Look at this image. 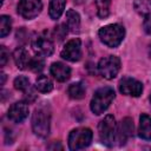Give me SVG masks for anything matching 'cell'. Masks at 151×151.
I'll list each match as a JSON object with an SVG mask.
<instances>
[{"instance_id": "cell-6", "label": "cell", "mask_w": 151, "mask_h": 151, "mask_svg": "<svg viewBox=\"0 0 151 151\" xmlns=\"http://www.w3.org/2000/svg\"><path fill=\"white\" fill-rule=\"evenodd\" d=\"M120 70V60L116 55H107L99 60L98 72L105 79H113Z\"/></svg>"}, {"instance_id": "cell-20", "label": "cell", "mask_w": 151, "mask_h": 151, "mask_svg": "<svg viewBox=\"0 0 151 151\" xmlns=\"http://www.w3.org/2000/svg\"><path fill=\"white\" fill-rule=\"evenodd\" d=\"M133 8L139 15L146 17L151 13V0H134Z\"/></svg>"}, {"instance_id": "cell-3", "label": "cell", "mask_w": 151, "mask_h": 151, "mask_svg": "<svg viewBox=\"0 0 151 151\" xmlns=\"http://www.w3.org/2000/svg\"><path fill=\"white\" fill-rule=\"evenodd\" d=\"M50 125H51V113L45 106L37 107L32 114V129L33 132L45 138L50 133Z\"/></svg>"}, {"instance_id": "cell-19", "label": "cell", "mask_w": 151, "mask_h": 151, "mask_svg": "<svg viewBox=\"0 0 151 151\" xmlns=\"http://www.w3.org/2000/svg\"><path fill=\"white\" fill-rule=\"evenodd\" d=\"M35 88L41 93H48L53 90V83L47 76H39L35 80Z\"/></svg>"}, {"instance_id": "cell-10", "label": "cell", "mask_w": 151, "mask_h": 151, "mask_svg": "<svg viewBox=\"0 0 151 151\" xmlns=\"http://www.w3.org/2000/svg\"><path fill=\"white\" fill-rule=\"evenodd\" d=\"M119 91L126 96L139 97L143 92V84L137 79L125 77L119 81Z\"/></svg>"}, {"instance_id": "cell-7", "label": "cell", "mask_w": 151, "mask_h": 151, "mask_svg": "<svg viewBox=\"0 0 151 151\" xmlns=\"http://www.w3.org/2000/svg\"><path fill=\"white\" fill-rule=\"evenodd\" d=\"M42 9L41 0H20L18 5V13L27 20L34 19Z\"/></svg>"}, {"instance_id": "cell-2", "label": "cell", "mask_w": 151, "mask_h": 151, "mask_svg": "<svg viewBox=\"0 0 151 151\" xmlns=\"http://www.w3.org/2000/svg\"><path fill=\"white\" fill-rule=\"evenodd\" d=\"M100 41L109 47H117L124 40L125 28L119 24H111L101 27L98 32Z\"/></svg>"}, {"instance_id": "cell-13", "label": "cell", "mask_w": 151, "mask_h": 151, "mask_svg": "<svg viewBox=\"0 0 151 151\" xmlns=\"http://www.w3.org/2000/svg\"><path fill=\"white\" fill-rule=\"evenodd\" d=\"M50 71H51V74L54 77V79H57L58 81H61V83L68 80L71 77V68L67 65H65L64 63H59V61L53 63L51 65Z\"/></svg>"}, {"instance_id": "cell-18", "label": "cell", "mask_w": 151, "mask_h": 151, "mask_svg": "<svg viewBox=\"0 0 151 151\" xmlns=\"http://www.w3.org/2000/svg\"><path fill=\"white\" fill-rule=\"evenodd\" d=\"M85 91H86L85 85L81 81H77V83H73L68 86L67 94L72 99H81L85 97Z\"/></svg>"}, {"instance_id": "cell-4", "label": "cell", "mask_w": 151, "mask_h": 151, "mask_svg": "<svg viewBox=\"0 0 151 151\" xmlns=\"http://www.w3.org/2000/svg\"><path fill=\"white\" fill-rule=\"evenodd\" d=\"M98 136L104 145L111 147L114 144L117 136V124L113 116L107 114L104 119L100 120L98 125Z\"/></svg>"}, {"instance_id": "cell-11", "label": "cell", "mask_w": 151, "mask_h": 151, "mask_svg": "<svg viewBox=\"0 0 151 151\" xmlns=\"http://www.w3.org/2000/svg\"><path fill=\"white\" fill-rule=\"evenodd\" d=\"M7 116L14 123H21V122H24L27 118V116H28V106H27V104L24 103V101L14 103L9 107Z\"/></svg>"}, {"instance_id": "cell-23", "label": "cell", "mask_w": 151, "mask_h": 151, "mask_svg": "<svg viewBox=\"0 0 151 151\" xmlns=\"http://www.w3.org/2000/svg\"><path fill=\"white\" fill-rule=\"evenodd\" d=\"M14 87L15 90L18 91H22V92H27L29 88H31V84H29V80L28 78L24 77V76H19L14 79Z\"/></svg>"}, {"instance_id": "cell-1", "label": "cell", "mask_w": 151, "mask_h": 151, "mask_svg": "<svg viewBox=\"0 0 151 151\" xmlns=\"http://www.w3.org/2000/svg\"><path fill=\"white\" fill-rule=\"evenodd\" d=\"M114 97H116V93L112 87L105 86V87L98 88L91 99V104H90L91 111L97 116L104 113L110 106V104L112 103V100L114 99Z\"/></svg>"}, {"instance_id": "cell-14", "label": "cell", "mask_w": 151, "mask_h": 151, "mask_svg": "<svg viewBox=\"0 0 151 151\" xmlns=\"http://www.w3.org/2000/svg\"><path fill=\"white\" fill-rule=\"evenodd\" d=\"M13 59H14V63L18 68L25 70V68L29 67L32 57L28 54V52L24 47H18L13 53Z\"/></svg>"}, {"instance_id": "cell-12", "label": "cell", "mask_w": 151, "mask_h": 151, "mask_svg": "<svg viewBox=\"0 0 151 151\" xmlns=\"http://www.w3.org/2000/svg\"><path fill=\"white\" fill-rule=\"evenodd\" d=\"M132 134H133V122L131 118H124L120 122V125L117 127L116 138H118L120 145H124L127 138L131 137Z\"/></svg>"}, {"instance_id": "cell-9", "label": "cell", "mask_w": 151, "mask_h": 151, "mask_svg": "<svg viewBox=\"0 0 151 151\" xmlns=\"http://www.w3.org/2000/svg\"><path fill=\"white\" fill-rule=\"evenodd\" d=\"M60 55L65 60L73 61V63L78 61L81 58V42H80V40L78 38H76V39L67 41L66 45L64 46V48L61 50Z\"/></svg>"}, {"instance_id": "cell-8", "label": "cell", "mask_w": 151, "mask_h": 151, "mask_svg": "<svg viewBox=\"0 0 151 151\" xmlns=\"http://www.w3.org/2000/svg\"><path fill=\"white\" fill-rule=\"evenodd\" d=\"M32 48L33 51L41 57H50L54 51V44L47 35L39 34L32 40Z\"/></svg>"}, {"instance_id": "cell-26", "label": "cell", "mask_w": 151, "mask_h": 151, "mask_svg": "<svg viewBox=\"0 0 151 151\" xmlns=\"http://www.w3.org/2000/svg\"><path fill=\"white\" fill-rule=\"evenodd\" d=\"M8 57H9V52L6 50V47L0 46V65H1V67H4L6 65Z\"/></svg>"}, {"instance_id": "cell-15", "label": "cell", "mask_w": 151, "mask_h": 151, "mask_svg": "<svg viewBox=\"0 0 151 151\" xmlns=\"http://www.w3.org/2000/svg\"><path fill=\"white\" fill-rule=\"evenodd\" d=\"M138 136L145 140H151V117L145 113L139 117Z\"/></svg>"}, {"instance_id": "cell-25", "label": "cell", "mask_w": 151, "mask_h": 151, "mask_svg": "<svg viewBox=\"0 0 151 151\" xmlns=\"http://www.w3.org/2000/svg\"><path fill=\"white\" fill-rule=\"evenodd\" d=\"M67 31H68V28H67L66 25H59V26L55 27L54 33H55V37H57L59 40H61V39L67 34Z\"/></svg>"}, {"instance_id": "cell-22", "label": "cell", "mask_w": 151, "mask_h": 151, "mask_svg": "<svg viewBox=\"0 0 151 151\" xmlns=\"http://www.w3.org/2000/svg\"><path fill=\"white\" fill-rule=\"evenodd\" d=\"M12 28V20L8 15H1L0 17V35L1 38H5L9 34Z\"/></svg>"}, {"instance_id": "cell-17", "label": "cell", "mask_w": 151, "mask_h": 151, "mask_svg": "<svg viewBox=\"0 0 151 151\" xmlns=\"http://www.w3.org/2000/svg\"><path fill=\"white\" fill-rule=\"evenodd\" d=\"M66 26L71 32H78L80 28V17L74 9L66 12Z\"/></svg>"}, {"instance_id": "cell-24", "label": "cell", "mask_w": 151, "mask_h": 151, "mask_svg": "<svg viewBox=\"0 0 151 151\" xmlns=\"http://www.w3.org/2000/svg\"><path fill=\"white\" fill-rule=\"evenodd\" d=\"M44 66H45V61H44L41 55H37V57H33L31 59L28 68H31L33 72H40V71H42Z\"/></svg>"}, {"instance_id": "cell-28", "label": "cell", "mask_w": 151, "mask_h": 151, "mask_svg": "<svg viewBox=\"0 0 151 151\" xmlns=\"http://www.w3.org/2000/svg\"><path fill=\"white\" fill-rule=\"evenodd\" d=\"M86 0H73V2L74 4H77V5H80V4H83V2H85Z\"/></svg>"}, {"instance_id": "cell-27", "label": "cell", "mask_w": 151, "mask_h": 151, "mask_svg": "<svg viewBox=\"0 0 151 151\" xmlns=\"http://www.w3.org/2000/svg\"><path fill=\"white\" fill-rule=\"evenodd\" d=\"M143 27H144V31L151 35V13L146 17H144V22H143Z\"/></svg>"}, {"instance_id": "cell-5", "label": "cell", "mask_w": 151, "mask_h": 151, "mask_svg": "<svg viewBox=\"0 0 151 151\" xmlns=\"http://www.w3.org/2000/svg\"><path fill=\"white\" fill-rule=\"evenodd\" d=\"M93 133L87 127H78L71 131L68 136V147L70 150H80L88 146L92 142Z\"/></svg>"}, {"instance_id": "cell-16", "label": "cell", "mask_w": 151, "mask_h": 151, "mask_svg": "<svg viewBox=\"0 0 151 151\" xmlns=\"http://www.w3.org/2000/svg\"><path fill=\"white\" fill-rule=\"evenodd\" d=\"M65 6H66V0H51L50 7H48V13L51 19L53 20L59 19L64 13Z\"/></svg>"}, {"instance_id": "cell-21", "label": "cell", "mask_w": 151, "mask_h": 151, "mask_svg": "<svg viewBox=\"0 0 151 151\" xmlns=\"http://www.w3.org/2000/svg\"><path fill=\"white\" fill-rule=\"evenodd\" d=\"M97 6V14L99 18L104 19L110 14V6L111 0H94Z\"/></svg>"}]
</instances>
